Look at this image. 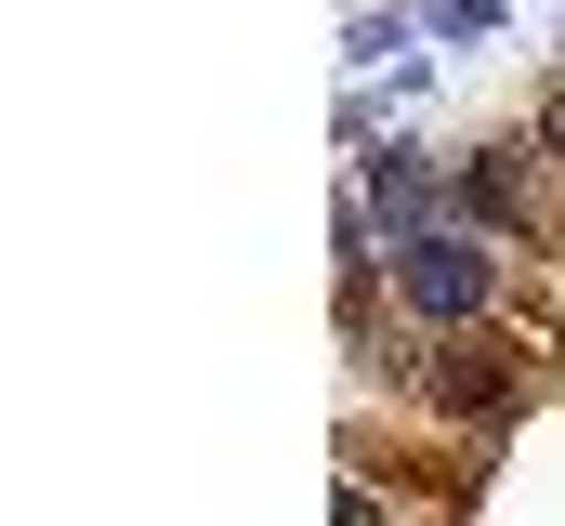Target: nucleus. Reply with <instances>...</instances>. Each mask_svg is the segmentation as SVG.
Here are the masks:
<instances>
[{
	"label": "nucleus",
	"instance_id": "f257e3e1",
	"mask_svg": "<svg viewBox=\"0 0 565 526\" xmlns=\"http://www.w3.org/2000/svg\"><path fill=\"white\" fill-rule=\"evenodd\" d=\"M395 303L422 316V329H473V316H500V238H473V224H434L395 251Z\"/></svg>",
	"mask_w": 565,
	"mask_h": 526
},
{
	"label": "nucleus",
	"instance_id": "f03ea898",
	"mask_svg": "<svg viewBox=\"0 0 565 526\" xmlns=\"http://www.w3.org/2000/svg\"><path fill=\"white\" fill-rule=\"evenodd\" d=\"M422 394L460 408V421H513L526 408V356L513 343H447V356H422Z\"/></svg>",
	"mask_w": 565,
	"mask_h": 526
},
{
	"label": "nucleus",
	"instance_id": "7ed1b4c3",
	"mask_svg": "<svg viewBox=\"0 0 565 526\" xmlns=\"http://www.w3.org/2000/svg\"><path fill=\"white\" fill-rule=\"evenodd\" d=\"M355 211H369V224H395V251H408V238L447 224V185L422 171V145H369V158H355Z\"/></svg>",
	"mask_w": 565,
	"mask_h": 526
},
{
	"label": "nucleus",
	"instance_id": "20e7f679",
	"mask_svg": "<svg viewBox=\"0 0 565 526\" xmlns=\"http://www.w3.org/2000/svg\"><path fill=\"white\" fill-rule=\"evenodd\" d=\"M447 211L487 238V224H540V198H526V145H473L460 171H447Z\"/></svg>",
	"mask_w": 565,
	"mask_h": 526
},
{
	"label": "nucleus",
	"instance_id": "39448f33",
	"mask_svg": "<svg viewBox=\"0 0 565 526\" xmlns=\"http://www.w3.org/2000/svg\"><path fill=\"white\" fill-rule=\"evenodd\" d=\"M434 40H500V0H422Z\"/></svg>",
	"mask_w": 565,
	"mask_h": 526
},
{
	"label": "nucleus",
	"instance_id": "423d86ee",
	"mask_svg": "<svg viewBox=\"0 0 565 526\" xmlns=\"http://www.w3.org/2000/svg\"><path fill=\"white\" fill-rule=\"evenodd\" d=\"M329 526H382V487H342V514Z\"/></svg>",
	"mask_w": 565,
	"mask_h": 526
},
{
	"label": "nucleus",
	"instance_id": "0eeeda50",
	"mask_svg": "<svg viewBox=\"0 0 565 526\" xmlns=\"http://www.w3.org/2000/svg\"><path fill=\"white\" fill-rule=\"evenodd\" d=\"M540 145H553V158H565V93H553V119H540Z\"/></svg>",
	"mask_w": 565,
	"mask_h": 526
}]
</instances>
